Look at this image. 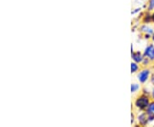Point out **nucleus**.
<instances>
[{"label":"nucleus","instance_id":"nucleus-1","mask_svg":"<svg viewBox=\"0 0 154 127\" xmlns=\"http://www.w3.org/2000/svg\"><path fill=\"white\" fill-rule=\"evenodd\" d=\"M135 105L140 109H145L149 106V100L146 96H140L135 101Z\"/></svg>","mask_w":154,"mask_h":127},{"label":"nucleus","instance_id":"nucleus-2","mask_svg":"<svg viewBox=\"0 0 154 127\" xmlns=\"http://www.w3.org/2000/svg\"><path fill=\"white\" fill-rule=\"evenodd\" d=\"M144 55L146 58H148L149 59H154V46L152 45L148 46L144 52Z\"/></svg>","mask_w":154,"mask_h":127},{"label":"nucleus","instance_id":"nucleus-3","mask_svg":"<svg viewBox=\"0 0 154 127\" xmlns=\"http://www.w3.org/2000/svg\"><path fill=\"white\" fill-rule=\"evenodd\" d=\"M149 74H150V72H149L148 70H144L140 72L139 75H138V79H139V81H140V83H145V82L148 79Z\"/></svg>","mask_w":154,"mask_h":127},{"label":"nucleus","instance_id":"nucleus-4","mask_svg":"<svg viewBox=\"0 0 154 127\" xmlns=\"http://www.w3.org/2000/svg\"><path fill=\"white\" fill-rule=\"evenodd\" d=\"M147 116L149 121L154 120V102L149 104L147 106Z\"/></svg>","mask_w":154,"mask_h":127},{"label":"nucleus","instance_id":"nucleus-5","mask_svg":"<svg viewBox=\"0 0 154 127\" xmlns=\"http://www.w3.org/2000/svg\"><path fill=\"white\" fill-rule=\"evenodd\" d=\"M132 58L135 61L136 63H140L141 61L143 60V56L141 55V53L140 52H132Z\"/></svg>","mask_w":154,"mask_h":127},{"label":"nucleus","instance_id":"nucleus-6","mask_svg":"<svg viewBox=\"0 0 154 127\" xmlns=\"http://www.w3.org/2000/svg\"><path fill=\"white\" fill-rule=\"evenodd\" d=\"M147 115V114H146ZM146 113H141L140 116L138 117V119H139V122L141 124V125H146L147 123V119H148V116H146Z\"/></svg>","mask_w":154,"mask_h":127},{"label":"nucleus","instance_id":"nucleus-7","mask_svg":"<svg viewBox=\"0 0 154 127\" xmlns=\"http://www.w3.org/2000/svg\"><path fill=\"white\" fill-rule=\"evenodd\" d=\"M142 31L143 32H146V33H148L149 34H152V33H153V29L152 28H149V27H147V26H144V27H142Z\"/></svg>","mask_w":154,"mask_h":127},{"label":"nucleus","instance_id":"nucleus-8","mask_svg":"<svg viewBox=\"0 0 154 127\" xmlns=\"http://www.w3.org/2000/svg\"><path fill=\"white\" fill-rule=\"evenodd\" d=\"M139 69V66L136 63H132L131 64V72L132 73H134V72L137 71V70Z\"/></svg>","mask_w":154,"mask_h":127},{"label":"nucleus","instance_id":"nucleus-9","mask_svg":"<svg viewBox=\"0 0 154 127\" xmlns=\"http://www.w3.org/2000/svg\"><path fill=\"white\" fill-rule=\"evenodd\" d=\"M139 85L138 84H136V83H134V84H132L131 85V92L132 93H134V92H136L138 89H139Z\"/></svg>","mask_w":154,"mask_h":127},{"label":"nucleus","instance_id":"nucleus-10","mask_svg":"<svg viewBox=\"0 0 154 127\" xmlns=\"http://www.w3.org/2000/svg\"><path fill=\"white\" fill-rule=\"evenodd\" d=\"M152 9H154V0H151L150 5H149V10L152 11Z\"/></svg>","mask_w":154,"mask_h":127},{"label":"nucleus","instance_id":"nucleus-11","mask_svg":"<svg viewBox=\"0 0 154 127\" xmlns=\"http://www.w3.org/2000/svg\"><path fill=\"white\" fill-rule=\"evenodd\" d=\"M152 21L154 22V13L152 14Z\"/></svg>","mask_w":154,"mask_h":127},{"label":"nucleus","instance_id":"nucleus-12","mask_svg":"<svg viewBox=\"0 0 154 127\" xmlns=\"http://www.w3.org/2000/svg\"><path fill=\"white\" fill-rule=\"evenodd\" d=\"M152 82H153V83H154V77L152 78Z\"/></svg>","mask_w":154,"mask_h":127},{"label":"nucleus","instance_id":"nucleus-13","mask_svg":"<svg viewBox=\"0 0 154 127\" xmlns=\"http://www.w3.org/2000/svg\"><path fill=\"white\" fill-rule=\"evenodd\" d=\"M152 40H154V34H153V36H152Z\"/></svg>","mask_w":154,"mask_h":127}]
</instances>
